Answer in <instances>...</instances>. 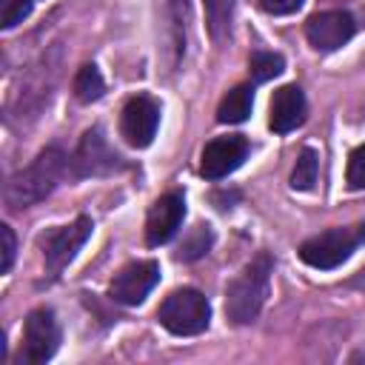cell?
Segmentation results:
<instances>
[{
  "label": "cell",
  "instance_id": "obj_1",
  "mask_svg": "<svg viewBox=\"0 0 365 365\" xmlns=\"http://www.w3.org/2000/svg\"><path fill=\"white\" fill-rule=\"evenodd\" d=\"M68 174V154L60 148L40 151L23 171H17L6 185V202L11 208H29L46 200Z\"/></svg>",
  "mask_w": 365,
  "mask_h": 365
},
{
  "label": "cell",
  "instance_id": "obj_2",
  "mask_svg": "<svg viewBox=\"0 0 365 365\" xmlns=\"http://www.w3.org/2000/svg\"><path fill=\"white\" fill-rule=\"evenodd\" d=\"M274 262L268 254H257L231 282L225 291V314L237 325H248L257 319L265 297H268V282H271Z\"/></svg>",
  "mask_w": 365,
  "mask_h": 365
},
{
  "label": "cell",
  "instance_id": "obj_3",
  "mask_svg": "<svg viewBox=\"0 0 365 365\" xmlns=\"http://www.w3.org/2000/svg\"><path fill=\"white\" fill-rule=\"evenodd\" d=\"M362 242H365V220L356 225H342V228H328L322 234H314L299 245V259L311 268L331 271L342 265Z\"/></svg>",
  "mask_w": 365,
  "mask_h": 365
},
{
  "label": "cell",
  "instance_id": "obj_4",
  "mask_svg": "<svg viewBox=\"0 0 365 365\" xmlns=\"http://www.w3.org/2000/svg\"><path fill=\"white\" fill-rule=\"evenodd\" d=\"M157 319L165 331H171L177 336H194V334H202L208 328L211 305L200 291L177 288L163 299V305L157 311Z\"/></svg>",
  "mask_w": 365,
  "mask_h": 365
},
{
  "label": "cell",
  "instance_id": "obj_5",
  "mask_svg": "<svg viewBox=\"0 0 365 365\" xmlns=\"http://www.w3.org/2000/svg\"><path fill=\"white\" fill-rule=\"evenodd\" d=\"M60 345V325L48 308H37L29 314L23 325V345H20V362L40 365L54 356Z\"/></svg>",
  "mask_w": 365,
  "mask_h": 365
},
{
  "label": "cell",
  "instance_id": "obj_6",
  "mask_svg": "<svg viewBox=\"0 0 365 365\" xmlns=\"http://www.w3.org/2000/svg\"><path fill=\"white\" fill-rule=\"evenodd\" d=\"M91 228H94V225H91L88 217H77L74 222L48 231V234L40 240L46 268H48L51 274H60V271L74 259V254L83 248V242L91 237Z\"/></svg>",
  "mask_w": 365,
  "mask_h": 365
},
{
  "label": "cell",
  "instance_id": "obj_7",
  "mask_svg": "<svg viewBox=\"0 0 365 365\" xmlns=\"http://www.w3.org/2000/svg\"><path fill=\"white\" fill-rule=\"evenodd\" d=\"M157 282H160V265L154 259H140V262H128L114 274L108 294L120 305H140Z\"/></svg>",
  "mask_w": 365,
  "mask_h": 365
},
{
  "label": "cell",
  "instance_id": "obj_8",
  "mask_svg": "<svg viewBox=\"0 0 365 365\" xmlns=\"http://www.w3.org/2000/svg\"><path fill=\"white\" fill-rule=\"evenodd\" d=\"M157 125H160V106L148 94H137L123 106L120 134L125 137L128 145H134V148L151 145V140L157 134Z\"/></svg>",
  "mask_w": 365,
  "mask_h": 365
},
{
  "label": "cell",
  "instance_id": "obj_9",
  "mask_svg": "<svg viewBox=\"0 0 365 365\" xmlns=\"http://www.w3.org/2000/svg\"><path fill=\"white\" fill-rule=\"evenodd\" d=\"M248 157V140L240 134H228V137H214L205 148H202V160H200V174L205 180H222L231 171H237L242 165V160Z\"/></svg>",
  "mask_w": 365,
  "mask_h": 365
},
{
  "label": "cell",
  "instance_id": "obj_10",
  "mask_svg": "<svg viewBox=\"0 0 365 365\" xmlns=\"http://www.w3.org/2000/svg\"><path fill=\"white\" fill-rule=\"evenodd\" d=\"M356 31V23L348 11H319L308 17L305 37L317 51H336L342 48Z\"/></svg>",
  "mask_w": 365,
  "mask_h": 365
},
{
  "label": "cell",
  "instance_id": "obj_11",
  "mask_svg": "<svg viewBox=\"0 0 365 365\" xmlns=\"http://www.w3.org/2000/svg\"><path fill=\"white\" fill-rule=\"evenodd\" d=\"M182 217H185V200H182V194H177V191L163 194L151 205V211L145 217V240H148V245L168 242L180 231Z\"/></svg>",
  "mask_w": 365,
  "mask_h": 365
},
{
  "label": "cell",
  "instance_id": "obj_12",
  "mask_svg": "<svg viewBox=\"0 0 365 365\" xmlns=\"http://www.w3.org/2000/svg\"><path fill=\"white\" fill-rule=\"evenodd\" d=\"M305 94L299 86H282L274 91L271 97V114H268V125L277 134H288L297 125H302L305 120Z\"/></svg>",
  "mask_w": 365,
  "mask_h": 365
},
{
  "label": "cell",
  "instance_id": "obj_13",
  "mask_svg": "<svg viewBox=\"0 0 365 365\" xmlns=\"http://www.w3.org/2000/svg\"><path fill=\"white\" fill-rule=\"evenodd\" d=\"M117 160L120 157L108 148L103 131L100 128H91V131L83 134V143L77 148V160L74 163H77V174L80 177H88V174H106V171H111L117 165Z\"/></svg>",
  "mask_w": 365,
  "mask_h": 365
},
{
  "label": "cell",
  "instance_id": "obj_14",
  "mask_svg": "<svg viewBox=\"0 0 365 365\" xmlns=\"http://www.w3.org/2000/svg\"><path fill=\"white\" fill-rule=\"evenodd\" d=\"M254 108V88L251 86H237L231 88L220 106H217V120L225 123V125H237V123H245L248 114Z\"/></svg>",
  "mask_w": 365,
  "mask_h": 365
},
{
  "label": "cell",
  "instance_id": "obj_15",
  "mask_svg": "<svg viewBox=\"0 0 365 365\" xmlns=\"http://www.w3.org/2000/svg\"><path fill=\"white\" fill-rule=\"evenodd\" d=\"M103 91H106V83H103L100 68L94 63H86L77 71V77H74V94H77V100L80 103H94V100L103 97Z\"/></svg>",
  "mask_w": 365,
  "mask_h": 365
},
{
  "label": "cell",
  "instance_id": "obj_16",
  "mask_svg": "<svg viewBox=\"0 0 365 365\" xmlns=\"http://www.w3.org/2000/svg\"><path fill=\"white\" fill-rule=\"evenodd\" d=\"M211 242H214L211 228H208V225H194V228H191V234H185V237H182V242H180V248H177V254H174V257H177L180 262L200 259L202 254H208Z\"/></svg>",
  "mask_w": 365,
  "mask_h": 365
},
{
  "label": "cell",
  "instance_id": "obj_17",
  "mask_svg": "<svg viewBox=\"0 0 365 365\" xmlns=\"http://www.w3.org/2000/svg\"><path fill=\"white\" fill-rule=\"evenodd\" d=\"M319 174V154L314 148H302L294 171H291V188L294 191H311Z\"/></svg>",
  "mask_w": 365,
  "mask_h": 365
},
{
  "label": "cell",
  "instance_id": "obj_18",
  "mask_svg": "<svg viewBox=\"0 0 365 365\" xmlns=\"http://www.w3.org/2000/svg\"><path fill=\"white\" fill-rule=\"evenodd\" d=\"M231 9L234 0H205V17H208V31L217 43L225 40L228 26H231Z\"/></svg>",
  "mask_w": 365,
  "mask_h": 365
},
{
  "label": "cell",
  "instance_id": "obj_19",
  "mask_svg": "<svg viewBox=\"0 0 365 365\" xmlns=\"http://www.w3.org/2000/svg\"><path fill=\"white\" fill-rule=\"evenodd\" d=\"M248 68L257 83H265V80H274L277 74H282L285 60H282V54H274V51H254L248 60Z\"/></svg>",
  "mask_w": 365,
  "mask_h": 365
},
{
  "label": "cell",
  "instance_id": "obj_20",
  "mask_svg": "<svg viewBox=\"0 0 365 365\" xmlns=\"http://www.w3.org/2000/svg\"><path fill=\"white\" fill-rule=\"evenodd\" d=\"M345 180H348V188H354V191H362L365 188V143L351 151Z\"/></svg>",
  "mask_w": 365,
  "mask_h": 365
},
{
  "label": "cell",
  "instance_id": "obj_21",
  "mask_svg": "<svg viewBox=\"0 0 365 365\" xmlns=\"http://www.w3.org/2000/svg\"><path fill=\"white\" fill-rule=\"evenodd\" d=\"M34 0H6L3 3V29H14L31 14Z\"/></svg>",
  "mask_w": 365,
  "mask_h": 365
},
{
  "label": "cell",
  "instance_id": "obj_22",
  "mask_svg": "<svg viewBox=\"0 0 365 365\" xmlns=\"http://www.w3.org/2000/svg\"><path fill=\"white\" fill-rule=\"evenodd\" d=\"M0 237H3V262H0V271L9 274L11 271V262H14V254H17V240H14V231L9 225H0Z\"/></svg>",
  "mask_w": 365,
  "mask_h": 365
},
{
  "label": "cell",
  "instance_id": "obj_23",
  "mask_svg": "<svg viewBox=\"0 0 365 365\" xmlns=\"http://www.w3.org/2000/svg\"><path fill=\"white\" fill-rule=\"evenodd\" d=\"M305 0H259V6L268 14H294L297 9H302Z\"/></svg>",
  "mask_w": 365,
  "mask_h": 365
}]
</instances>
